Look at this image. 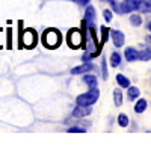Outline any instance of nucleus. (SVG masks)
<instances>
[{"mask_svg":"<svg viewBox=\"0 0 151 145\" xmlns=\"http://www.w3.org/2000/svg\"><path fill=\"white\" fill-rule=\"evenodd\" d=\"M62 41V36L56 29H47L42 35V44L47 48H56Z\"/></svg>","mask_w":151,"mask_h":145,"instance_id":"1","label":"nucleus"},{"mask_svg":"<svg viewBox=\"0 0 151 145\" xmlns=\"http://www.w3.org/2000/svg\"><path fill=\"white\" fill-rule=\"evenodd\" d=\"M98 95H100L98 89H97V88H92L91 91H88V92H85V94H80L76 101H77V104L91 106V104H94V103L98 100Z\"/></svg>","mask_w":151,"mask_h":145,"instance_id":"2","label":"nucleus"},{"mask_svg":"<svg viewBox=\"0 0 151 145\" xmlns=\"http://www.w3.org/2000/svg\"><path fill=\"white\" fill-rule=\"evenodd\" d=\"M67 42H68V45L71 48H79L82 45V42H83L82 32L77 30V29H71L68 32V35H67Z\"/></svg>","mask_w":151,"mask_h":145,"instance_id":"3","label":"nucleus"},{"mask_svg":"<svg viewBox=\"0 0 151 145\" xmlns=\"http://www.w3.org/2000/svg\"><path fill=\"white\" fill-rule=\"evenodd\" d=\"M36 42V35L33 30L27 29V30H24L23 35H21V45H24L26 48H32Z\"/></svg>","mask_w":151,"mask_h":145,"instance_id":"4","label":"nucleus"},{"mask_svg":"<svg viewBox=\"0 0 151 145\" xmlns=\"http://www.w3.org/2000/svg\"><path fill=\"white\" fill-rule=\"evenodd\" d=\"M91 112H92V109L89 106L77 104V107H74V111H73V116L74 118H83V116H88Z\"/></svg>","mask_w":151,"mask_h":145,"instance_id":"5","label":"nucleus"},{"mask_svg":"<svg viewBox=\"0 0 151 145\" xmlns=\"http://www.w3.org/2000/svg\"><path fill=\"white\" fill-rule=\"evenodd\" d=\"M110 36H112V41L115 44V47H122L124 41H125V35L119 30H110Z\"/></svg>","mask_w":151,"mask_h":145,"instance_id":"6","label":"nucleus"},{"mask_svg":"<svg viewBox=\"0 0 151 145\" xmlns=\"http://www.w3.org/2000/svg\"><path fill=\"white\" fill-rule=\"evenodd\" d=\"M94 70V65L91 64V62H85V64H82V65H77V67H74L73 70H71V74H83V72H86V71H92Z\"/></svg>","mask_w":151,"mask_h":145,"instance_id":"7","label":"nucleus"},{"mask_svg":"<svg viewBox=\"0 0 151 145\" xmlns=\"http://www.w3.org/2000/svg\"><path fill=\"white\" fill-rule=\"evenodd\" d=\"M124 55H125V59H127L129 62H133V60L139 59V52H137L136 48H133V47H127V48H125Z\"/></svg>","mask_w":151,"mask_h":145,"instance_id":"8","label":"nucleus"},{"mask_svg":"<svg viewBox=\"0 0 151 145\" xmlns=\"http://www.w3.org/2000/svg\"><path fill=\"white\" fill-rule=\"evenodd\" d=\"M83 83L88 85V88H97V77L92 74H85L83 76Z\"/></svg>","mask_w":151,"mask_h":145,"instance_id":"9","label":"nucleus"},{"mask_svg":"<svg viewBox=\"0 0 151 145\" xmlns=\"http://www.w3.org/2000/svg\"><path fill=\"white\" fill-rule=\"evenodd\" d=\"M94 18H95V9L92 6H88V9L85 11V20L89 23V26H92Z\"/></svg>","mask_w":151,"mask_h":145,"instance_id":"10","label":"nucleus"},{"mask_svg":"<svg viewBox=\"0 0 151 145\" xmlns=\"http://www.w3.org/2000/svg\"><path fill=\"white\" fill-rule=\"evenodd\" d=\"M147 106H148L147 100H144V98L137 100V103H136V106H134V112H136V113H142V112H145Z\"/></svg>","mask_w":151,"mask_h":145,"instance_id":"11","label":"nucleus"},{"mask_svg":"<svg viewBox=\"0 0 151 145\" xmlns=\"http://www.w3.org/2000/svg\"><path fill=\"white\" fill-rule=\"evenodd\" d=\"M116 82H118L119 86H122V88H129L130 86V80L125 77L124 74H118L116 76Z\"/></svg>","mask_w":151,"mask_h":145,"instance_id":"12","label":"nucleus"},{"mask_svg":"<svg viewBox=\"0 0 151 145\" xmlns=\"http://www.w3.org/2000/svg\"><path fill=\"white\" fill-rule=\"evenodd\" d=\"M127 95H129V100H136L137 97H139V88H136V86H129V92H127Z\"/></svg>","mask_w":151,"mask_h":145,"instance_id":"13","label":"nucleus"},{"mask_svg":"<svg viewBox=\"0 0 151 145\" xmlns=\"http://www.w3.org/2000/svg\"><path fill=\"white\" fill-rule=\"evenodd\" d=\"M139 59L141 60H150L151 59V47H147L142 52H139Z\"/></svg>","mask_w":151,"mask_h":145,"instance_id":"14","label":"nucleus"},{"mask_svg":"<svg viewBox=\"0 0 151 145\" xmlns=\"http://www.w3.org/2000/svg\"><path fill=\"white\" fill-rule=\"evenodd\" d=\"M119 62H121V56H119V53H112V56H110V65L112 67H118L119 65Z\"/></svg>","mask_w":151,"mask_h":145,"instance_id":"15","label":"nucleus"},{"mask_svg":"<svg viewBox=\"0 0 151 145\" xmlns=\"http://www.w3.org/2000/svg\"><path fill=\"white\" fill-rule=\"evenodd\" d=\"M113 100H115V104L116 106H121V103H122V92L119 89L113 91Z\"/></svg>","mask_w":151,"mask_h":145,"instance_id":"16","label":"nucleus"},{"mask_svg":"<svg viewBox=\"0 0 151 145\" xmlns=\"http://www.w3.org/2000/svg\"><path fill=\"white\" fill-rule=\"evenodd\" d=\"M139 9L142 12H151V0H142Z\"/></svg>","mask_w":151,"mask_h":145,"instance_id":"17","label":"nucleus"},{"mask_svg":"<svg viewBox=\"0 0 151 145\" xmlns=\"http://www.w3.org/2000/svg\"><path fill=\"white\" fill-rule=\"evenodd\" d=\"M118 124H119L121 127H127V126H129V116L124 115V113H121V115L118 116Z\"/></svg>","mask_w":151,"mask_h":145,"instance_id":"18","label":"nucleus"},{"mask_svg":"<svg viewBox=\"0 0 151 145\" xmlns=\"http://www.w3.org/2000/svg\"><path fill=\"white\" fill-rule=\"evenodd\" d=\"M130 23L133 24V26H141V23H142V18H141V15H136V14L130 15Z\"/></svg>","mask_w":151,"mask_h":145,"instance_id":"19","label":"nucleus"},{"mask_svg":"<svg viewBox=\"0 0 151 145\" xmlns=\"http://www.w3.org/2000/svg\"><path fill=\"white\" fill-rule=\"evenodd\" d=\"M68 131H70V133H85L86 130H85L83 127H70Z\"/></svg>","mask_w":151,"mask_h":145,"instance_id":"20","label":"nucleus"},{"mask_svg":"<svg viewBox=\"0 0 151 145\" xmlns=\"http://www.w3.org/2000/svg\"><path fill=\"white\" fill-rule=\"evenodd\" d=\"M92 57H94V53H88V52H86V53L82 56V59L85 60V62H89V60H91Z\"/></svg>","mask_w":151,"mask_h":145,"instance_id":"21","label":"nucleus"},{"mask_svg":"<svg viewBox=\"0 0 151 145\" xmlns=\"http://www.w3.org/2000/svg\"><path fill=\"white\" fill-rule=\"evenodd\" d=\"M103 17H104L106 21H110V20H112V11H107V9H106V11L103 12Z\"/></svg>","mask_w":151,"mask_h":145,"instance_id":"22","label":"nucleus"},{"mask_svg":"<svg viewBox=\"0 0 151 145\" xmlns=\"http://www.w3.org/2000/svg\"><path fill=\"white\" fill-rule=\"evenodd\" d=\"M103 79H107V70H106V60H103Z\"/></svg>","mask_w":151,"mask_h":145,"instance_id":"23","label":"nucleus"},{"mask_svg":"<svg viewBox=\"0 0 151 145\" xmlns=\"http://www.w3.org/2000/svg\"><path fill=\"white\" fill-rule=\"evenodd\" d=\"M74 2H77L80 6H86L88 3H89V0H74Z\"/></svg>","mask_w":151,"mask_h":145,"instance_id":"24","label":"nucleus"},{"mask_svg":"<svg viewBox=\"0 0 151 145\" xmlns=\"http://www.w3.org/2000/svg\"><path fill=\"white\" fill-rule=\"evenodd\" d=\"M147 42H148V45H151V36H148V38H147Z\"/></svg>","mask_w":151,"mask_h":145,"instance_id":"25","label":"nucleus"},{"mask_svg":"<svg viewBox=\"0 0 151 145\" xmlns=\"http://www.w3.org/2000/svg\"><path fill=\"white\" fill-rule=\"evenodd\" d=\"M148 30H150V32H151V21H150V23H148Z\"/></svg>","mask_w":151,"mask_h":145,"instance_id":"26","label":"nucleus"},{"mask_svg":"<svg viewBox=\"0 0 151 145\" xmlns=\"http://www.w3.org/2000/svg\"><path fill=\"white\" fill-rule=\"evenodd\" d=\"M103 2H104V0H103Z\"/></svg>","mask_w":151,"mask_h":145,"instance_id":"27","label":"nucleus"}]
</instances>
